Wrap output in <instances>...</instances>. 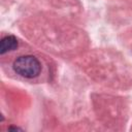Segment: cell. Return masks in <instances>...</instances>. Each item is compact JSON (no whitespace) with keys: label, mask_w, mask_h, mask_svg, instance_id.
I'll return each mask as SVG.
<instances>
[{"label":"cell","mask_w":132,"mask_h":132,"mask_svg":"<svg viewBox=\"0 0 132 132\" xmlns=\"http://www.w3.org/2000/svg\"><path fill=\"white\" fill-rule=\"evenodd\" d=\"M13 70L23 77L33 78L36 77L41 71V64L34 56H22L13 62Z\"/></svg>","instance_id":"6da1fadb"},{"label":"cell","mask_w":132,"mask_h":132,"mask_svg":"<svg viewBox=\"0 0 132 132\" xmlns=\"http://www.w3.org/2000/svg\"><path fill=\"white\" fill-rule=\"evenodd\" d=\"M18 46V40L14 36H6L4 38H2L1 40V44H0V53L1 55L14 50Z\"/></svg>","instance_id":"7a4b0ae2"}]
</instances>
